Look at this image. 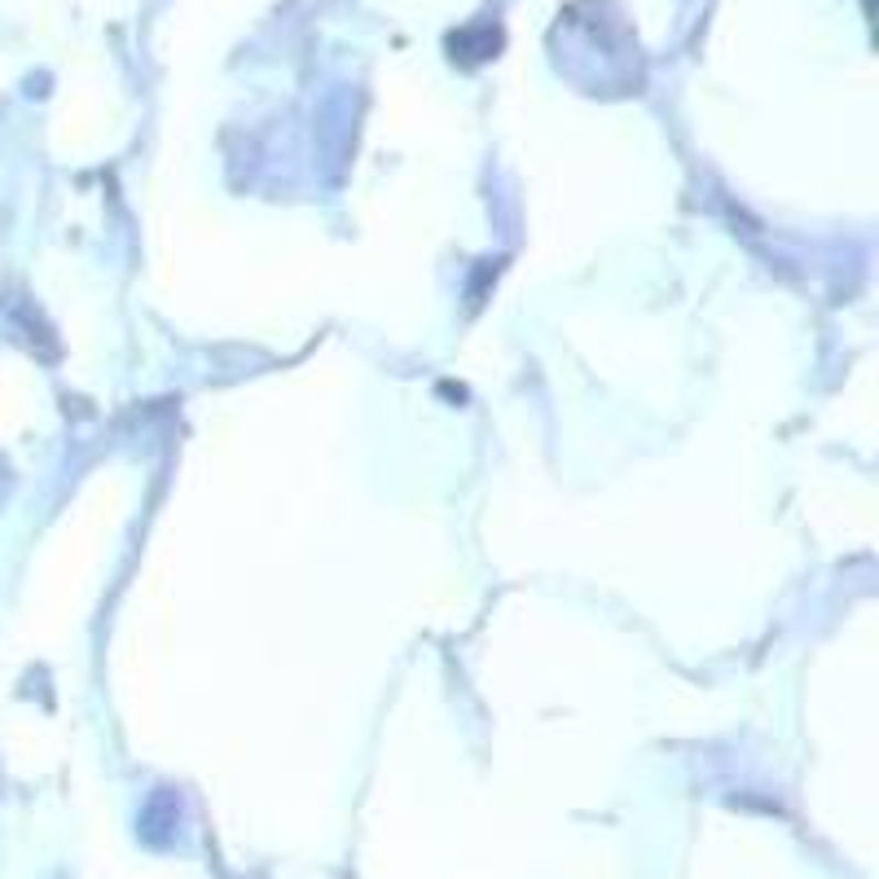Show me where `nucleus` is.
I'll use <instances>...</instances> for the list:
<instances>
[]
</instances>
